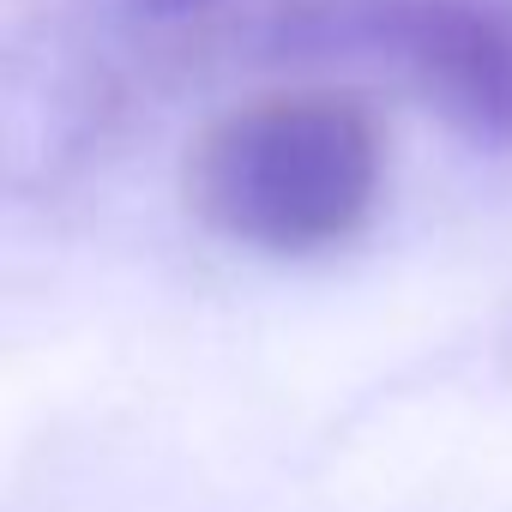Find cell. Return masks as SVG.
<instances>
[{
    "mask_svg": "<svg viewBox=\"0 0 512 512\" xmlns=\"http://www.w3.org/2000/svg\"><path fill=\"white\" fill-rule=\"evenodd\" d=\"M181 193L217 241L266 260H308L374 223L386 139L350 91H260L199 127Z\"/></svg>",
    "mask_w": 512,
    "mask_h": 512,
    "instance_id": "6da1fadb",
    "label": "cell"
},
{
    "mask_svg": "<svg viewBox=\"0 0 512 512\" xmlns=\"http://www.w3.org/2000/svg\"><path fill=\"white\" fill-rule=\"evenodd\" d=\"M266 0H31L13 49V139L49 169L85 163L139 103L247 55Z\"/></svg>",
    "mask_w": 512,
    "mask_h": 512,
    "instance_id": "7a4b0ae2",
    "label": "cell"
},
{
    "mask_svg": "<svg viewBox=\"0 0 512 512\" xmlns=\"http://www.w3.org/2000/svg\"><path fill=\"white\" fill-rule=\"evenodd\" d=\"M247 55L380 67L458 139L512 151V0H266Z\"/></svg>",
    "mask_w": 512,
    "mask_h": 512,
    "instance_id": "3957f363",
    "label": "cell"
}]
</instances>
